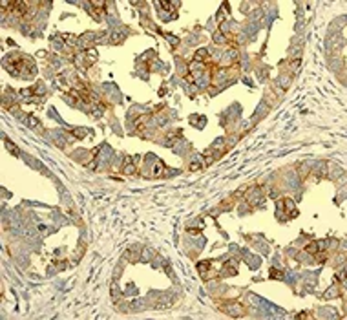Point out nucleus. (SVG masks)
Instances as JSON below:
<instances>
[{
    "label": "nucleus",
    "instance_id": "nucleus-7",
    "mask_svg": "<svg viewBox=\"0 0 347 320\" xmlns=\"http://www.w3.org/2000/svg\"><path fill=\"white\" fill-rule=\"evenodd\" d=\"M205 57H207V51H205V50H199V51L195 53V60H203Z\"/></svg>",
    "mask_w": 347,
    "mask_h": 320
},
{
    "label": "nucleus",
    "instance_id": "nucleus-4",
    "mask_svg": "<svg viewBox=\"0 0 347 320\" xmlns=\"http://www.w3.org/2000/svg\"><path fill=\"white\" fill-rule=\"evenodd\" d=\"M123 172H124V174H130V176H134V174L137 172V170H135V165H134V161H132V157H126V159H124Z\"/></svg>",
    "mask_w": 347,
    "mask_h": 320
},
{
    "label": "nucleus",
    "instance_id": "nucleus-1",
    "mask_svg": "<svg viewBox=\"0 0 347 320\" xmlns=\"http://www.w3.org/2000/svg\"><path fill=\"white\" fill-rule=\"evenodd\" d=\"M28 66L33 68V62L28 60L26 57H9L6 60V68L11 71V73H26Z\"/></svg>",
    "mask_w": 347,
    "mask_h": 320
},
{
    "label": "nucleus",
    "instance_id": "nucleus-6",
    "mask_svg": "<svg viewBox=\"0 0 347 320\" xmlns=\"http://www.w3.org/2000/svg\"><path fill=\"white\" fill-rule=\"evenodd\" d=\"M6 145H7V148H9V152H13L15 155H16V157L20 155V152H18V148L15 146V145H13V143H11V141H7V139H6Z\"/></svg>",
    "mask_w": 347,
    "mask_h": 320
},
{
    "label": "nucleus",
    "instance_id": "nucleus-3",
    "mask_svg": "<svg viewBox=\"0 0 347 320\" xmlns=\"http://www.w3.org/2000/svg\"><path fill=\"white\" fill-rule=\"evenodd\" d=\"M218 309L230 315V317H243L245 315V307L237 302H219L218 304Z\"/></svg>",
    "mask_w": 347,
    "mask_h": 320
},
{
    "label": "nucleus",
    "instance_id": "nucleus-5",
    "mask_svg": "<svg viewBox=\"0 0 347 320\" xmlns=\"http://www.w3.org/2000/svg\"><path fill=\"white\" fill-rule=\"evenodd\" d=\"M305 251H307V252H311V254H316V252H318V243H316V241H311V243H307Z\"/></svg>",
    "mask_w": 347,
    "mask_h": 320
},
{
    "label": "nucleus",
    "instance_id": "nucleus-9",
    "mask_svg": "<svg viewBox=\"0 0 347 320\" xmlns=\"http://www.w3.org/2000/svg\"><path fill=\"white\" fill-rule=\"evenodd\" d=\"M270 276H272V278H274V276L281 278V276H283V273H281V271H276V269H270Z\"/></svg>",
    "mask_w": 347,
    "mask_h": 320
},
{
    "label": "nucleus",
    "instance_id": "nucleus-2",
    "mask_svg": "<svg viewBox=\"0 0 347 320\" xmlns=\"http://www.w3.org/2000/svg\"><path fill=\"white\" fill-rule=\"evenodd\" d=\"M219 267H221L219 262H216V260H207V262H199V264H197V271H199V275L203 276V280H212L214 276H218Z\"/></svg>",
    "mask_w": 347,
    "mask_h": 320
},
{
    "label": "nucleus",
    "instance_id": "nucleus-10",
    "mask_svg": "<svg viewBox=\"0 0 347 320\" xmlns=\"http://www.w3.org/2000/svg\"><path fill=\"white\" fill-rule=\"evenodd\" d=\"M161 7H165V9H172V6L166 4V2H161Z\"/></svg>",
    "mask_w": 347,
    "mask_h": 320
},
{
    "label": "nucleus",
    "instance_id": "nucleus-8",
    "mask_svg": "<svg viewBox=\"0 0 347 320\" xmlns=\"http://www.w3.org/2000/svg\"><path fill=\"white\" fill-rule=\"evenodd\" d=\"M84 132H88V130H84V128H77V130H75V132H73V134H75V136H77V137H84V136H86V134H84Z\"/></svg>",
    "mask_w": 347,
    "mask_h": 320
}]
</instances>
